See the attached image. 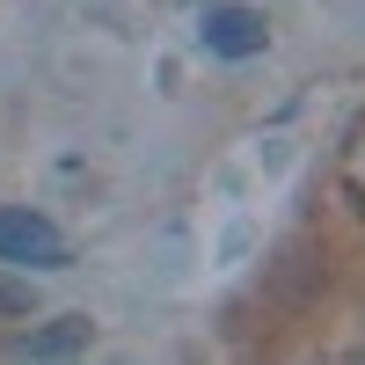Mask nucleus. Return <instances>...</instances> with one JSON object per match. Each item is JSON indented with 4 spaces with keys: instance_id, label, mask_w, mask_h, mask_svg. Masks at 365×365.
<instances>
[{
    "instance_id": "obj_3",
    "label": "nucleus",
    "mask_w": 365,
    "mask_h": 365,
    "mask_svg": "<svg viewBox=\"0 0 365 365\" xmlns=\"http://www.w3.org/2000/svg\"><path fill=\"white\" fill-rule=\"evenodd\" d=\"M73 344H88V322H58V329H37V336H29V351H37V358L73 351Z\"/></svg>"
},
{
    "instance_id": "obj_2",
    "label": "nucleus",
    "mask_w": 365,
    "mask_h": 365,
    "mask_svg": "<svg viewBox=\"0 0 365 365\" xmlns=\"http://www.w3.org/2000/svg\"><path fill=\"white\" fill-rule=\"evenodd\" d=\"M197 37H205V51H220V58H256V51L270 44V29H263V8L212 0V8L197 15Z\"/></svg>"
},
{
    "instance_id": "obj_1",
    "label": "nucleus",
    "mask_w": 365,
    "mask_h": 365,
    "mask_svg": "<svg viewBox=\"0 0 365 365\" xmlns=\"http://www.w3.org/2000/svg\"><path fill=\"white\" fill-rule=\"evenodd\" d=\"M66 234H58L44 212L29 205H0V263H22V270H66Z\"/></svg>"
},
{
    "instance_id": "obj_4",
    "label": "nucleus",
    "mask_w": 365,
    "mask_h": 365,
    "mask_svg": "<svg viewBox=\"0 0 365 365\" xmlns=\"http://www.w3.org/2000/svg\"><path fill=\"white\" fill-rule=\"evenodd\" d=\"M29 307V285H15V278H0V314H22Z\"/></svg>"
}]
</instances>
